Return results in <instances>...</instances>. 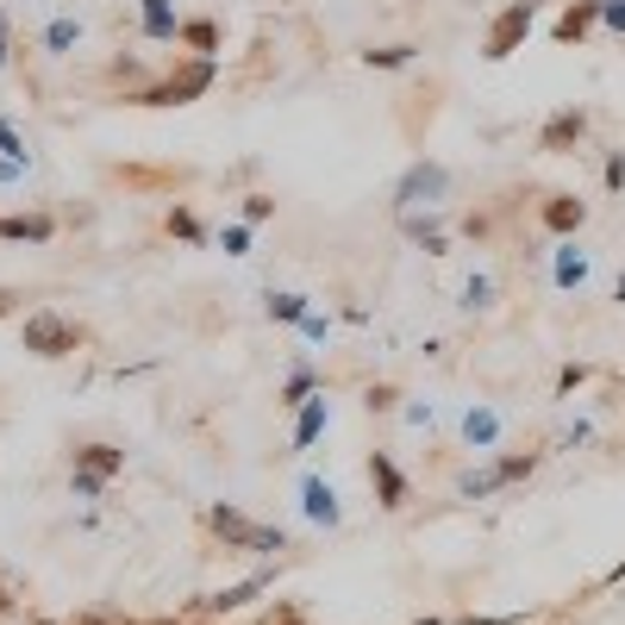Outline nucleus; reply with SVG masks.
<instances>
[{"label": "nucleus", "mask_w": 625, "mask_h": 625, "mask_svg": "<svg viewBox=\"0 0 625 625\" xmlns=\"http://www.w3.org/2000/svg\"><path fill=\"white\" fill-rule=\"evenodd\" d=\"M370 489H375V501L388 513H401L413 501V482L401 475V463H394L388 450H370Z\"/></svg>", "instance_id": "obj_7"}, {"label": "nucleus", "mask_w": 625, "mask_h": 625, "mask_svg": "<svg viewBox=\"0 0 625 625\" xmlns=\"http://www.w3.org/2000/svg\"><path fill=\"white\" fill-rule=\"evenodd\" d=\"M0 238H7V244H51V238H57V219L51 213H0Z\"/></svg>", "instance_id": "obj_13"}, {"label": "nucleus", "mask_w": 625, "mask_h": 625, "mask_svg": "<svg viewBox=\"0 0 625 625\" xmlns=\"http://www.w3.org/2000/svg\"><path fill=\"white\" fill-rule=\"evenodd\" d=\"M213 76H219V63L213 57H195L188 69H176V76H163V81H151V88H138V107H188V100H200L207 88H213Z\"/></svg>", "instance_id": "obj_3"}, {"label": "nucleus", "mask_w": 625, "mask_h": 625, "mask_svg": "<svg viewBox=\"0 0 625 625\" xmlns=\"http://www.w3.org/2000/svg\"><path fill=\"white\" fill-rule=\"evenodd\" d=\"M601 25L625 39V0H601Z\"/></svg>", "instance_id": "obj_36"}, {"label": "nucleus", "mask_w": 625, "mask_h": 625, "mask_svg": "<svg viewBox=\"0 0 625 625\" xmlns=\"http://www.w3.org/2000/svg\"><path fill=\"white\" fill-rule=\"evenodd\" d=\"M0 156H13V163H25V138L13 132L7 119H0Z\"/></svg>", "instance_id": "obj_35"}, {"label": "nucleus", "mask_w": 625, "mask_h": 625, "mask_svg": "<svg viewBox=\"0 0 625 625\" xmlns=\"http://www.w3.org/2000/svg\"><path fill=\"white\" fill-rule=\"evenodd\" d=\"M582 138H588V113H582V107H557V113L538 125V151H545V156H569Z\"/></svg>", "instance_id": "obj_5"}, {"label": "nucleus", "mask_w": 625, "mask_h": 625, "mask_svg": "<svg viewBox=\"0 0 625 625\" xmlns=\"http://www.w3.org/2000/svg\"><path fill=\"white\" fill-rule=\"evenodd\" d=\"M606 188H613V195L625 188V151H613V156H606Z\"/></svg>", "instance_id": "obj_37"}, {"label": "nucleus", "mask_w": 625, "mask_h": 625, "mask_svg": "<svg viewBox=\"0 0 625 625\" xmlns=\"http://www.w3.org/2000/svg\"><path fill=\"white\" fill-rule=\"evenodd\" d=\"M413 57H419L413 44H382V51H363V63H370V69H407Z\"/></svg>", "instance_id": "obj_26"}, {"label": "nucleus", "mask_w": 625, "mask_h": 625, "mask_svg": "<svg viewBox=\"0 0 625 625\" xmlns=\"http://www.w3.org/2000/svg\"><path fill=\"white\" fill-rule=\"evenodd\" d=\"M156 625H176V619H156Z\"/></svg>", "instance_id": "obj_46"}, {"label": "nucleus", "mask_w": 625, "mask_h": 625, "mask_svg": "<svg viewBox=\"0 0 625 625\" xmlns=\"http://www.w3.org/2000/svg\"><path fill=\"white\" fill-rule=\"evenodd\" d=\"M538 463H545V450H507V457H494V475L501 482H526Z\"/></svg>", "instance_id": "obj_22"}, {"label": "nucleus", "mask_w": 625, "mask_h": 625, "mask_svg": "<svg viewBox=\"0 0 625 625\" xmlns=\"http://www.w3.org/2000/svg\"><path fill=\"white\" fill-rule=\"evenodd\" d=\"M207 531H213V538H219L226 550H251L256 519H244L238 507H226V501H219V507H207Z\"/></svg>", "instance_id": "obj_11"}, {"label": "nucleus", "mask_w": 625, "mask_h": 625, "mask_svg": "<svg viewBox=\"0 0 625 625\" xmlns=\"http://www.w3.org/2000/svg\"><path fill=\"white\" fill-rule=\"evenodd\" d=\"M507 482L494 475V463L489 469H469V475H457V501H489V494H501Z\"/></svg>", "instance_id": "obj_21"}, {"label": "nucleus", "mask_w": 625, "mask_h": 625, "mask_svg": "<svg viewBox=\"0 0 625 625\" xmlns=\"http://www.w3.org/2000/svg\"><path fill=\"white\" fill-rule=\"evenodd\" d=\"M76 44H81V25L76 20H51V25H44V51H51V57L76 51Z\"/></svg>", "instance_id": "obj_24"}, {"label": "nucleus", "mask_w": 625, "mask_h": 625, "mask_svg": "<svg viewBox=\"0 0 625 625\" xmlns=\"http://www.w3.org/2000/svg\"><path fill=\"white\" fill-rule=\"evenodd\" d=\"M69 494H76V501H100V494H107V475H88V469H69Z\"/></svg>", "instance_id": "obj_28"}, {"label": "nucleus", "mask_w": 625, "mask_h": 625, "mask_svg": "<svg viewBox=\"0 0 625 625\" xmlns=\"http://www.w3.org/2000/svg\"><path fill=\"white\" fill-rule=\"evenodd\" d=\"M312 394H319V375L307 370V357H294V370H288V382H282L275 401H282V407H300V401H312Z\"/></svg>", "instance_id": "obj_20"}, {"label": "nucleus", "mask_w": 625, "mask_h": 625, "mask_svg": "<svg viewBox=\"0 0 625 625\" xmlns=\"http://www.w3.org/2000/svg\"><path fill=\"white\" fill-rule=\"evenodd\" d=\"M588 438H594V426H588V419H575V426H569V431H563V450H582V445H588Z\"/></svg>", "instance_id": "obj_38"}, {"label": "nucleus", "mask_w": 625, "mask_h": 625, "mask_svg": "<svg viewBox=\"0 0 625 625\" xmlns=\"http://www.w3.org/2000/svg\"><path fill=\"white\" fill-rule=\"evenodd\" d=\"M463 312H494V282L489 275H469L463 282Z\"/></svg>", "instance_id": "obj_27"}, {"label": "nucleus", "mask_w": 625, "mask_h": 625, "mask_svg": "<svg viewBox=\"0 0 625 625\" xmlns=\"http://www.w3.org/2000/svg\"><path fill=\"white\" fill-rule=\"evenodd\" d=\"M300 338H307V344H326V338H332V319H326V312H307V319H300Z\"/></svg>", "instance_id": "obj_31"}, {"label": "nucleus", "mask_w": 625, "mask_h": 625, "mask_svg": "<svg viewBox=\"0 0 625 625\" xmlns=\"http://www.w3.org/2000/svg\"><path fill=\"white\" fill-rule=\"evenodd\" d=\"M144 39L151 44H182V20L169 0H144Z\"/></svg>", "instance_id": "obj_18"}, {"label": "nucleus", "mask_w": 625, "mask_h": 625, "mask_svg": "<svg viewBox=\"0 0 625 625\" xmlns=\"http://www.w3.org/2000/svg\"><path fill=\"white\" fill-rule=\"evenodd\" d=\"M69 469H88V475H125V450L119 445H76L69 450Z\"/></svg>", "instance_id": "obj_15"}, {"label": "nucleus", "mask_w": 625, "mask_h": 625, "mask_svg": "<svg viewBox=\"0 0 625 625\" xmlns=\"http://www.w3.org/2000/svg\"><path fill=\"white\" fill-rule=\"evenodd\" d=\"M182 44H188L195 57H213L219 51V25L213 20H182Z\"/></svg>", "instance_id": "obj_23"}, {"label": "nucleus", "mask_w": 625, "mask_h": 625, "mask_svg": "<svg viewBox=\"0 0 625 625\" xmlns=\"http://www.w3.org/2000/svg\"><path fill=\"white\" fill-rule=\"evenodd\" d=\"M613 300H619V307H625V275H619V288H613Z\"/></svg>", "instance_id": "obj_44"}, {"label": "nucleus", "mask_w": 625, "mask_h": 625, "mask_svg": "<svg viewBox=\"0 0 625 625\" xmlns=\"http://www.w3.org/2000/svg\"><path fill=\"white\" fill-rule=\"evenodd\" d=\"M550 275H557V288H563V294H575V288L588 282V251L575 244V238H563V244H557V263H550Z\"/></svg>", "instance_id": "obj_17"}, {"label": "nucleus", "mask_w": 625, "mask_h": 625, "mask_svg": "<svg viewBox=\"0 0 625 625\" xmlns=\"http://www.w3.org/2000/svg\"><path fill=\"white\" fill-rule=\"evenodd\" d=\"M270 569H256V575H244V582H232V588H213V594H200V613H219V619H226V613H244V606L256 601V594H270Z\"/></svg>", "instance_id": "obj_6"}, {"label": "nucleus", "mask_w": 625, "mask_h": 625, "mask_svg": "<svg viewBox=\"0 0 625 625\" xmlns=\"http://www.w3.org/2000/svg\"><path fill=\"white\" fill-rule=\"evenodd\" d=\"M401 407V388H394V382H375L370 388V413H394Z\"/></svg>", "instance_id": "obj_32"}, {"label": "nucleus", "mask_w": 625, "mask_h": 625, "mask_svg": "<svg viewBox=\"0 0 625 625\" xmlns=\"http://www.w3.org/2000/svg\"><path fill=\"white\" fill-rule=\"evenodd\" d=\"M219 244H226V256H251V226L238 219V226H219Z\"/></svg>", "instance_id": "obj_30"}, {"label": "nucleus", "mask_w": 625, "mask_h": 625, "mask_svg": "<svg viewBox=\"0 0 625 625\" xmlns=\"http://www.w3.org/2000/svg\"><path fill=\"white\" fill-rule=\"evenodd\" d=\"M251 550H256V557H282V550H288V531H282V526H256Z\"/></svg>", "instance_id": "obj_29"}, {"label": "nucleus", "mask_w": 625, "mask_h": 625, "mask_svg": "<svg viewBox=\"0 0 625 625\" xmlns=\"http://www.w3.org/2000/svg\"><path fill=\"white\" fill-rule=\"evenodd\" d=\"M326 426H332V401H326V394L300 401V407H294V450H312Z\"/></svg>", "instance_id": "obj_14"}, {"label": "nucleus", "mask_w": 625, "mask_h": 625, "mask_svg": "<svg viewBox=\"0 0 625 625\" xmlns=\"http://www.w3.org/2000/svg\"><path fill=\"white\" fill-rule=\"evenodd\" d=\"M594 25H601V0H569L563 13H557V25H550V39L557 44H582Z\"/></svg>", "instance_id": "obj_12"}, {"label": "nucleus", "mask_w": 625, "mask_h": 625, "mask_svg": "<svg viewBox=\"0 0 625 625\" xmlns=\"http://www.w3.org/2000/svg\"><path fill=\"white\" fill-rule=\"evenodd\" d=\"M169 238H182V244H207V226H200V213H188V207H169Z\"/></svg>", "instance_id": "obj_25"}, {"label": "nucleus", "mask_w": 625, "mask_h": 625, "mask_svg": "<svg viewBox=\"0 0 625 625\" xmlns=\"http://www.w3.org/2000/svg\"><path fill=\"white\" fill-rule=\"evenodd\" d=\"M13 606H20V601H13V594H7V588H0V619H7V613H13Z\"/></svg>", "instance_id": "obj_43"}, {"label": "nucleus", "mask_w": 625, "mask_h": 625, "mask_svg": "<svg viewBox=\"0 0 625 625\" xmlns=\"http://www.w3.org/2000/svg\"><path fill=\"white\" fill-rule=\"evenodd\" d=\"M270 213H275V200H270V195H244V226H263Z\"/></svg>", "instance_id": "obj_33"}, {"label": "nucleus", "mask_w": 625, "mask_h": 625, "mask_svg": "<svg viewBox=\"0 0 625 625\" xmlns=\"http://www.w3.org/2000/svg\"><path fill=\"white\" fill-rule=\"evenodd\" d=\"M263 307H270V319L275 326H300L312 312V294H294V288H270L263 294Z\"/></svg>", "instance_id": "obj_19"}, {"label": "nucleus", "mask_w": 625, "mask_h": 625, "mask_svg": "<svg viewBox=\"0 0 625 625\" xmlns=\"http://www.w3.org/2000/svg\"><path fill=\"white\" fill-rule=\"evenodd\" d=\"M463 445L469 450H494V445H501V413L475 401V407L463 413Z\"/></svg>", "instance_id": "obj_16"}, {"label": "nucleus", "mask_w": 625, "mask_h": 625, "mask_svg": "<svg viewBox=\"0 0 625 625\" xmlns=\"http://www.w3.org/2000/svg\"><path fill=\"white\" fill-rule=\"evenodd\" d=\"M588 382V363H563V370H557V394H575Z\"/></svg>", "instance_id": "obj_34"}, {"label": "nucleus", "mask_w": 625, "mask_h": 625, "mask_svg": "<svg viewBox=\"0 0 625 625\" xmlns=\"http://www.w3.org/2000/svg\"><path fill=\"white\" fill-rule=\"evenodd\" d=\"M531 20H538V0H507V7H501V13L489 20V39H482V57H489V63H507L513 51L526 44Z\"/></svg>", "instance_id": "obj_4"}, {"label": "nucleus", "mask_w": 625, "mask_h": 625, "mask_svg": "<svg viewBox=\"0 0 625 625\" xmlns=\"http://www.w3.org/2000/svg\"><path fill=\"white\" fill-rule=\"evenodd\" d=\"M13 63V32H7V13H0V69Z\"/></svg>", "instance_id": "obj_40"}, {"label": "nucleus", "mask_w": 625, "mask_h": 625, "mask_svg": "<svg viewBox=\"0 0 625 625\" xmlns=\"http://www.w3.org/2000/svg\"><path fill=\"white\" fill-rule=\"evenodd\" d=\"M20 351L44 357V363H57V357H76L81 351V326L76 319H63V312L39 307L20 319Z\"/></svg>", "instance_id": "obj_1"}, {"label": "nucleus", "mask_w": 625, "mask_h": 625, "mask_svg": "<svg viewBox=\"0 0 625 625\" xmlns=\"http://www.w3.org/2000/svg\"><path fill=\"white\" fill-rule=\"evenodd\" d=\"M413 625H438V619H413Z\"/></svg>", "instance_id": "obj_45"}, {"label": "nucleus", "mask_w": 625, "mask_h": 625, "mask_svg": "<svg viewBox=\"0 0 625 625\" xmlns=\"http://www.w3.org/2000/svg\"><path fill=\"white\" fill-rule=\"evenodd\" d=\"M39 625H113V619H95V613H88V619H39Z\"/></svg>", "instance_id": "obj_42"}, {"label": "nucleus", "mask_w": 625, "mask_h": 625, "mask_svg": "<svg viewBox=\"0 0 625 625\" xmlns=\"http://www.w3.org/2000/svg\"><path fill=\"white\" fill-rule=\"evenodd\" d=\"M445 200H450V169L438 163V156H419V163H407V169H401V182H394V207H401V213L445 207Z\"/></svg>", "instance_id": "obj_2"}, {"label": "nucleus", "mask_w": 625, "mask_h": 625, "mask_svg": "<svg viewBox=\"0 0 625 625\" xmlns=\"http://www.w3.org/2000/svg\"><path fill=\"white\" fill-rule=\"evenodd\" d=\"M619 582H625V557H619L613 569H606V575H601V588H619Z\"/></svg>", "instance_id": "obj_41"}, {"label": "nucleus", "mask_w": 625, "mask_h": 625, "mask_svg": "<svg viewBox=\"0 0 625 625\" xmlns=\"http://www.w3.org/2000/svg\"><path fill=\"white\" fill-rule=\"evenodd\" d=\"M300 513H307L312 526H326V531L344 519V507H338V489L326 482V475H307V482H300Z\"/></svg>", "instance_id": "obj_10"}, {"label": "nucleus", "mask_w": 625, "mask_h": 625, "mask_svg": "<svg viewBox=\"0 0 625 625\" xmlns=\"http://www.w3.org/2000/svg\"><path fill=\"white\" fill-rule=\"evenodd\" d=\"M20 307H25V294H20V288H0V319H13Z\"/></svg>", "instance_id": "obj_39"}, {"label": "nucleus", "mask_w": 625, "mask_h": 625, "mask_svg": "<svg viewBox=\"0 0 625 625\" xmlns=\"http://www.w3.org/2000/svg\"><path fill=\"white\" fill-rule=\"evenodd\" d=\"M538 219H545L550 238H575L588 226V200L582 195H550L545 207H538Z\"/></svg>", "instance_id": "obj_9"}, {"label": "nucleus", "mask_w": 625, "mask_h": 625, "mask_svg": "<svg viewBox=\"0 0 625 625\" xmlns=\"http://www.w3.org/2000/svg\"><path fill=\"white\" fill-rule=\"evenodd\" d=\"M401 232L419 244L426 256H445L450 251V232H445V213L438 207H419V213H401Z\"/></svg>", "instance_id": "obj_8"}]
</instances>
